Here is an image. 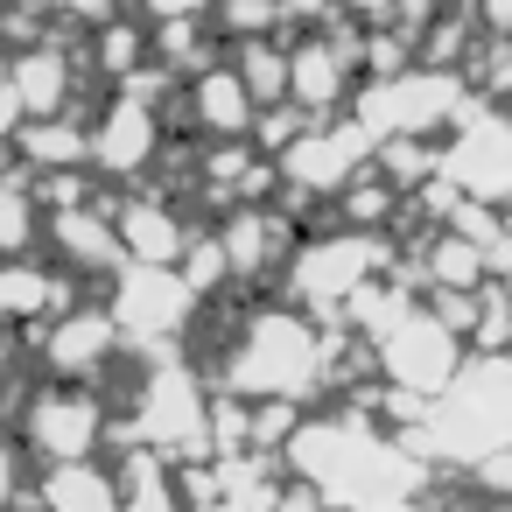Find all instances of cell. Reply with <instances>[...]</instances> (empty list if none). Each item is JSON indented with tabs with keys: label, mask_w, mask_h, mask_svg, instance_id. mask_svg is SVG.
I'll list each match as a JSON object with an SVG mask.
<instances>
[{
	"label": "cell",
	"mask_w": 512,
	"mask_h": 512,
	"mask_svg": "<svg viewBox=\"0 0 512 512\" xmlns=\"http://www.w3.org/2000/svg\"><path fill=\"white\" fill-rule=\"evenodd\" d=\"M218 246H225V274H246V281H260V274L288 267V253H295V232H288V218H281V211H267V204H246V211H232V218L218 225Z\"/></svg>",
	"instance_id": "obj_15"
},
{
	"label": "cell",
	"mask_w": 512,
	"mask_h": 512,
	"mask_svg": "<svg viewBox=\"0 0 512 512\" xmlns=\"http://www.w3.org/2000/svg\"><path fill=\"white\" fill-rule=\"evenodd\" d=\"M113 232H120V253H127V260H141V267H176V260H183V246H190L183 218H176L169 204H155V197L120 204V211H113Z\"/></svg>",
	"instance_id": "obj_18"
},
{
	"label": "cell",
	"mask_w": 512,
	"mask_h": 512,
	"mask_svg": "<svg viewBox=\"0 0 512 512\" xmlns=\"http://www.w3.org/2000/svg\"><path fill=\"white\" fill-rule=\"evenodd\" d=\"M435 176L470 204H512V113L477 99L449 127V148L435 155Z\"/></svg>",
	"instance_id": "obj_4"
},
{
	"label": "cell",
	"mask_w": 512,
	"mask_h": 512,
	"mask_svg": "<svg viewBox=\"0 0 512 512\" xmlns=\"http://www.w3.org/2000/svg\"><path fill=\"white\" fill-rule=\"evenodd\" d=\"M50 246H57V260L64 267H78V274H113L127 253H120V232H113V211H99V204H64L57 218H50Z\"/></svg>",
	"instance_id": "obj_17"
},
{
	"label": "cell",
	"mask_w": 512,
	"mask_h": 512,
	"mask_svg": "<svg viewBox=\"0 0 512 512\" xmlns=\"http://www.w3.org/2000/svg\"><path fill=\"white\" fill-rule=\"evenodd\" d=\"M232 71L246 78L253 106H281V99H288V50H281V36H246V43H232Z\"/></svg>",
	"instance_id": "obj_22"
},
{
	"label": "cell",
	"mask_w": 512,
	"mask_h": 512,
	"mask_svg": "<svg viewBox=\"0 0 512 512\" xmlns=\"http://www.w3.org/2000/svg\"><path fill=\"white\" fill-rule=\"evenodd\" d=\"M36 246V197L22 183H0V260Z\"/></svg>",
	"instance_id": "obj_25"
},
{
	"label": "cell",
	"mask_w": 512,
	"mask_h": 512,
	"mask_svg": "<svg viewBox=\"0 0 512 512\" xmlns=\"http://www.w3.org/2000/svg\"><path fill=\"white\" fill-rule=\"evenodd\" d=\"M379 141L344 113V120H309L281 155H274V176L295 190V197H344L365 169H372Z\"/></svg>",
	"instance_id": "obj_5"
},
{
	"label": "cell",
	"mask_w": 512,
	"mask_h": 512,
	"mask_svg": "<svg viewBox=\"0 0 512 512\" xmlns=\"http://www.w3.org/2000/svg\"><path fill=\"white\" fill-rule=\"evenodd\" d=\"M386 267V253H379V239L372 232H323V239H302L295 253H288V295L302 302V309H337V302H351L372 274Z\"/></svg>",
	"instance_id": "obj_6"
},
{
	"label": "cell",
	"mask_w": 512,
	"mask_h": 512,
	"mask_svg": "<svg viewBox=\"0 0 512 512\" xmlns=\"http://www.w3.org/2000/svg\"><path fill=\"white\" fill-rule=\"evenodd\" d=\"M15 155H22L36 176H64V169H85V162H92V134H85L71 113L22 120V134H15Z\"/></svg>",
	"instance_id": "obj_20"
},
{
	"label": "cell",
	"mask_w": 512,
	"mask_h": 512,
	"mask_svg": "<svg viewBox=\"0 0 512 512\" xmlns=\"http://www.w3.org/2000/svg\"><path fill=\"white\" fill-rule=\"evenodd\" d=\"M15 491H22V449H15V442H0V512L15 505Z\"/></svg>",
	"instance_id": "obj_28"
},
{
	"label": "cell",
	"mask_w": 512,
	"mask_h": 512,
	"mask_svg": "<svg viewBox=\"0 0 512 512\" xmlns=\"http://www.w3.org/2000/svg\"><path fill=\"white\" fill-rule=\"evenodd\" d=\"M22 435L36 442V456L50 463H85L92 442L106 435V414L85 386H43L29 407H22Z\"/></svg>",
	"instance_id": "obj_11"
},
{
	"label": "cell",
	"mask_w": 512,
	"mask_h": 512,
	"mask_svg": "<svg viewBox=\"0 0 512 512\" xmlns=\"http://www.w3.org/2000/svg\"><path fill=\"white\" fill-rule=\"evenodd\" d=\"M113 351H120V323H113V309H78V302H71V309L57 316V330L43 337V358H50V372H57L64 386L106 372Z\"/></svg>",
	"instance_id": "obj_13"
},
{
	"label": "cell",
	"mask_w": 512,
	"mask_h": 512,
	"mask_svg": "<svg viewBox=\"0 0 512 512\" xmlns=\"http://www.w3.org/2000/svg\"><path fill=\"white\" fill-rule=\"evenodd\" d=\"M484 267H491V246H484V239L442 232V239L428 246V274H435V288H484Z\"/></svg>",
	"instance_id": "obj_23"
},
{
	"label": "cell",
	"mask_w": 512,
	"mask_h": 512,
	"mask_svg": "<svg viewBox=\"0 0 512 512\" xmlns=\"http://www.w3.org/2000/svg\"><path fill=\"white\" fill-rule=\"evenodd\" d=\"M197 288L183 281V267H141V260H127L120 267V288H113V323H120V337H134V344H162V337H176L190 316H197Z\"/></svg>",
	"instance_id": "obj_7"
},
{
	"label": "cell",
	"mask_w": 512,
	"mask_h": 512,
	"mask_svg": "<svg viewBox=\"0 0 512 512\" xmlns=\"http://www.w3.org/2000/svg\"><path fill=\"white\" fill-rule=\"evenodd\" d=\"M477 106V92L442 71V64H407L393 78H365L351 92V120L372 134V141H435L442 127H456L463 113Z\"/></svg>",
	"instance_id": "obj_2"
},
{
	"label": "cell",
	"mask_w": 512,
	"mask_h": 512,
	"mask_svg": "<svg viewBox=\"0 0 512 512\" xmlns=\"http://www.w3.org/2000/svg\"><path fill=\"white\" fill-rule=\"evenodd\" d=\"M92 50H99V71H106V78H141V64H148V29L127 22V15H113V22L92 29Z\"/></svg>",
	"instance_id": "obj_24"
},
{
	"label": "cell",
	"mask_w": 512,
	"mask_h": 512,
	"mask_svg": "<svg viewBox=\"0 0 512 512\" xmlns=\"http://www.w3.org/2000/svg\"><path fill=\"white\" fill-rule=\"evenodd\" d=\"M71 85H78V64H71V50H64L57 36L22 43V50L8 57V92L22 99V113H29V120L64 113V106H71Z\"/></svg>",
	"instance_id": "obj_14"
},
{
	"label": "cell",
	"mask_w": 512,
	"mask_h": 512,
	"mask_svg": "<svg viewBox=\"0 0 512 512\" xmlns=\"http://www.w3.org/2000/svg\"><path fill=\"white\" fill-rule=\"evenodd\" d=\"M0 78H8V36H0Z\"/></svg>",
	"instance_id": "obj_30"
},
{
	"label": "cell",
	"mask_w": 512,
	"mask_h": 512,
	"mask_svg": "<svg viewBox=\"0 0 512 512\" xmlns=\"http://www.w3.org/2000/svg\"><path fill=\"white\" fill-rule=\"evenodd\" d=\"M421 435L456 463H484L512 449V351H484L477 365H456Z\"/></svg>",
	"instance_id": "obj_1"
},
{
	"label": "cell",
	"mask_w": 512,
	"mask_h": 512,
	"mask_svg": "<svg viewBox=\"0 0 512 512\" xmlns=\"http://www.w3.org/2000/svg\"><path fill=\"white\" fill-rule=\"evenodd\" d=\"M0 372H8V337H0Z\"/></svg>",
	"instance_id": "obj_31"
},
{
	"label": "cell",
	"mask_w": 512,
	"mask_h": 512,
	"mask_svg": "<svg viewBox=\"0 0 512 512\" xmlns=\"http://www.w3.org/2000/svg\"><path fill=\"white\" fill-rule=\"evenodd\" d=\"M323 379V337L302 309H260L239 344H232V365H225V386L253 393V400H302L309 386Z\"/></svg>",
	"instance_id": "obj_3"
},
{
	"label": "cell",
	"mask_w": 512,
	"mask_h": 512,
	"mask_svg": "<svg viewBox=\"0 0 512 512\" xmlns=\"http://www.w3.org/2000/svg\"><path fill=\"white\" fill-rule=\"evenodd\" d=\"M71 309V281L8 253L0 260V323H36V316H64Z\"/></svg>",
	"instance_id": "obj_19"
},
{
	"label": "cell",
	"mask_w": 512,
	"mask_h": 512,
	"mask_svg": "<svg viewBox=\"0 0 512 512\" xmlns=\"http://www.w3.org/2000/svg\"><path fill=\"white\" fill-rule=\"evenodd\" d=\"M22 8H36V15H64V0H22Z\"/></svg>",
	"instance_id": "obj_29"
},
{
	"label": "cell",
	"mask_w": 512,
	"mask_h": 512,
	"mask_svg": "<svg viewBox=\"0 0 512 512\" xmlns=\"http://www.w3.org/2000/svg\"><path fill=\"white\" fill-rule=\"evenodd\" d=\"M211 414H218V407L197 393V372H190V365H162V372L148 379V400H141V435H148L155 449H169V456H190V449H204Z\"/></svg>",
	"instance_id": "obj_12"
},
{
	"label": "cell",
	"mask_w": 512,
	"mask_h": 512,
	"mask_svg": "<svg viewBox=\"0 0 512 512\" xmlns=\"http://www.w3.org/2000/svg\"><path fill=\"white\" fill-rule=\"evenodd\" d=\"M470 22H477V36H512V0H470Z\"/></svg>",
	"instance_id": "obj_27"
},
{
	"label": "cell",
	"mask_w": 512,
	"mask_h": 512,
	"mask_svg": "<svg viewBox=\"0 0 512 512\" xmlns=\"http://www.w3.org/2000/svg\"><path fill=\"white\" fill-rule=\"evenodd\" d=\"M43 498H50V512H120V477H106L92 463H57Z\"/></svg>",
	"instance_id": "obj_21"
},
{
	"label": "cell",
	"mask_w": 512,
	"mask_h": 512,
	"mask_svg": "<svg viewBox=\"0 0 512 512\" xmlns=\"http://www.w3.org/2000/svg\"><path fill=\"white\" fill-rule=\"evenodd\" d=\"M85 134H92V169H99V176H141V169L162 155V113L148 106L141 85L113 92V106H106Z\"/></svg>",
	"instance_id": "obj_10"
},
{
	"label": "cell",
	"mask_w": 512,
	"mask_h": 512,
	"mask_svg": "<svg viewBox=\"0 0 512 512\" xmlns=\"http://www.w3.org/2000/svg\"><path fill=\"white\" fill-rule=\"evenodd\" d=\"M379 365H386V379H400L407 393H442V386L456 379V365H463V344H456L449 316L407 309V316H393V323L379 330Z\"/></svg>",
	"instance_id": "obj_8"
},
{
	"label": "cell",
	"mask_w": 512,
	"mask_h": 512,
	"mask_svg": "<svg viewBox=\"0 0 512 512\" xmlns=\"http://www.w3.org/2000/svg\"><path fill=\"white\" fill-rule=\"evenodd\" d=\"M379 512H407V505H379Z\"/></svg>",
	"instance_id": "obj_32"
},
{
	"label": "cell",
	"mask_w": 512,
	"mask_h": 512,
	"mask_svg": "<svg viewBox=\"0 0 512 512\" xmlns=\"http://www.w3.org/2000/svg\"><path fill=\"white\" fill-rule=\"evenodd\" d=\"M351 92H358V36L316 29L288 50V106H302L309 120H330Z\"/></svg>",
	"instance_id": "obj_9"
},
{
	"label": "cell",
	"mask_w": 512,
	"mask_h": 512,
	"mask_svg": "<svg viewBox=\"0 0 512 512\" xmlns=\"http://www.w3.org/2000/svg\"><path fill=\"white\" fill-rule=\"evenodd\" d=\"M190 120H197V134H211V141H246V134H253L260 106H253L246 78H239L225 57L190 78Z\"/></svg>",
	"instance_id": "obj_16"
},
{
	"label": "cell",
	"mask_w": 512,
	"mask_h": 512,
	"mask_svg": "<svg viewBox=\"0 0 512 512\" xmlns=\"http://www.w3.org/2000/svg\"><path fill=\"white\" fill-rule=\"evenodd\" d=\"M211 8H218V0H141L148 29H162V22H204Z\"/></svg>",
	"instance_id": "obj_26"
}]
</instances>
